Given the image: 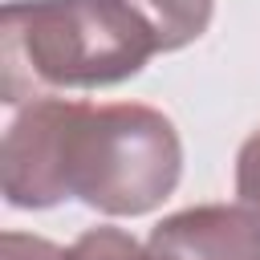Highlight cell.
I'll return each mask as SVG.
<instances>
[{
	"instance_id": "cell-5",
	"label": "cell",
	"mask_w": 260,
	"mask_h": 260,
	"mask_svg": "<svg viewBox=\"0 0 260 260\" xmlns=\"http://www.w3.org/2000/svg\"><path fill=\"white\" fill-rule=\"evenodd\" d=\"M65 260H154V252L142 248L130 232L102 223V228L81 232V236L65 248Z\"/></svg>"
},
{
	"instance_id": "cell-7",
	"label": "cell",
	"mask_w": 260,
	"mask_h": 260,
	"mask_svg": "<svg viewBox=\"0 0 260 260\" xmlns=\"http://www.w3.org/2000/svg\"><path fill=\"white\" fill-rule=\"evenodd\" d=\"M0 260H65V252L45 240V236H24V232H4L0 240Z\"/></svg>"
},
{
	"instance_id": "cell-4",
	"label": "cell",
	"mask_w": 260,
	"mask_h": 260,
	"mask_svg": "<svg viewBox=\"0 0 260 260\" xmlns=\"http://www.w3.org/2000/svg\"><path fill=\"white\" fill-rule=\"evenodd\" d=\"M154 260H260V211L248 203H203L154 223Z\"/></svg>"
},
{
	"instance_id": "cell-1",
	"label": "cell",
	"mask_w": 260,
	"mask_h": 260,
	"mask_svg": "<svg viewBox=\"0 0 260 260\" xmlns=\"http://www.w3.org/2000/svg\"><path fill=\"white\" fill-rule=\"evenodd\" d=\"M211 0H12L0 24V93L8 106L53 89L118 85L154 53L191 45Z\"/></svg>"
},
{
	"instance_id": "cell-3",
	"label": "cell",
	"mask_w": 260,
	"mask_h": 260,
	"mask_svg": "<svg viewBox=\"0 0 260 260\" xmlns=\"http://www.w3.org/2000/svg\"><path fill=\"white\" fill-rule=\"evenodd\" d=\"M73 114H77V102L45 93L12 118L4 134V150H0L4 199L12 207L41 211V207H57L69 199L65 167H69Z\"/></svg>"
},
{
	"instance_id": "cell-2",
	"label": "cell",
	"mask_w": 260,
	"mask_h": 260,
	"mask_svg": "<svg viewBox=\"0 0 260 260\" xmlns=\"http://www.w3.org/2000/svg\"><path fill=\"white\" fill-rule=\"evenodd\" d=\"M183 175L175 122L142 102H77L69 130V199L106 215L154 211Z\"/></svg>"
},
{
	"instance_id": "cell-6",
	"label": "cell",
	"mask_w": 260,
	"mask_h": 260,
	"mask_svg": "<svg viewBox=\"0 0 260 260\" xmlns=\"http://www.w3.org/2000/svg\"><path fill=\"white\" fill-rule=\"evenodd\" d=\"M236 195L252 211H260V130H252L236 154Z\"/></svg>"
}]
</instances>
